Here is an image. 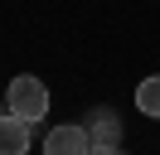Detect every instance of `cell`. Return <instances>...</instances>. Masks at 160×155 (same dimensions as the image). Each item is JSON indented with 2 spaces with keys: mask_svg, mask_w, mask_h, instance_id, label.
<instances>
[{
  "mask_svg": "<svg viewBox=\"0 0 160 155\" xmlns=\"http://www.w3.org/2000/svg\"><path fill=\"white\" fill-rule=\"evenodd\" d=\"M88 155H126V150H121V145H92Z\"/></svg>",
  "mask_w": 160,
  "mask_h": 155,
  "instance_id": "obj_6",
  "label": "cell"
},
{
  "mask_svg": "<svg viewBox=\"0 0 160 155\" xmlns=\"http://www.w3.org/2000/svg\"><path fill=\"white\" fill-rule=\"evenodd\" d=\"M88 150H92L88 126H53L44 136V155H88Z\"/></svg>",
  "mask_w": 160,
  "mask_h": 155,
  "instance_id": "obj_2",
  "label": "cell"
},
{
  "mask_svg": "<svg viewBox=\"0 0 160 155\" xmlns=\"http://www.w3.org/2000/svg\"><path fill=\"white\" fill-rule=\"evenodd\" d=\"M0 116H5V112H0Z\"/></svg>",
  "mask_w": 160,
  "mask_h": 155,
  "instance_id": "obj_7",
  "label": "cell"
},
{
  "mask_svg": "<svg viewBox=\"0 0 160 155\" xmlns=\"http://www.w3.org/2000/svg\"><path fill=\"white\" fill-rule=\"evenodd\" d=\"M5 112H15L20 121H44L49 116V87L39 82L34 73H20V78H10V87H5Z\"/></svg>",
  "mask_w": 160,
  "mask_h": 155,
  "instance_id": "obj_1",
  "label": "cell"
},
{
  "mask_svg": "<svg viewBox=\"0 0 160 155\" xmlns=\"http://www.w3.org/2000/svg\"><path fill=\"white\" fill-rule=\"evenodd\" d=\"M88 136H92V145H121V116L112 107H97L88 116Z\"/></svg>",
  "mask_w": 160,
  "mask_h": 155,
  "instance_id": "obj_3",
  "label": "cell"
},
{
  "mask_svg": "<svg viewBox=\"0 0 160 155\" xmlns=\"http://www.w3.org/2000/svg\"><path fill=\"white\" fill-rule=\"evenodd\" d=\"M136 112H146V116H160V73H150L146 82L136 87Z\"/></svg>",
  "mask_w": 160,
  "mask_h": 155,
  "instance_id": "obj_5",
  "label": "cell"
},
{
  "mask_svg": "<svg viewBox=\"0 0 160 155\" xmlns=\"http://www.w3.org/2000/svg\"><path fill=\"white\" fill-rule=\"evenodd\" d=\"M24 150H29V121L5 112L0 116V155H24Z\"/></svg>",
  "mask_w": 160,
  "mask_h": 155,
  "instance_id": "obj_4",
  "label": "cell"
}]
</instances>
